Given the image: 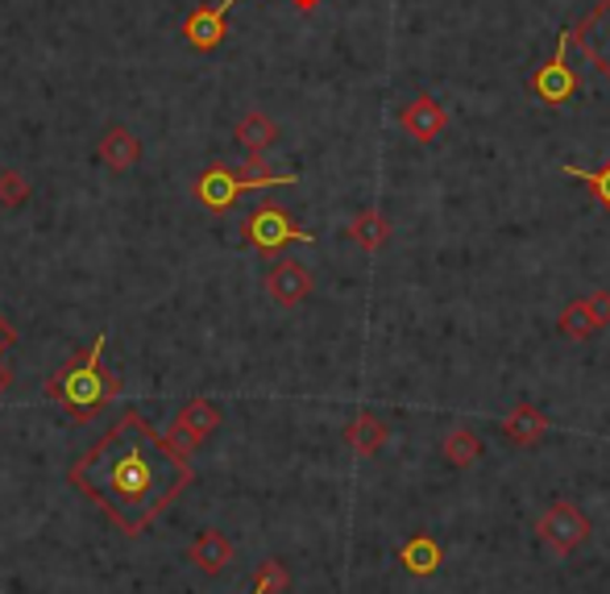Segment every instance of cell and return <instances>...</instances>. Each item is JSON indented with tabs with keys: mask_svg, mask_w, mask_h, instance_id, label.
I'll use <instances>...</instances> for the list:
<instances>
[{
	"mask_svg": "<svg viewBox=\"0 0 610 594\" xmlns=\"http://www.w3.org/2000/svg\"><path fill=\"white\" fill-rule=\"evenodd\" d=\"M191 478H196L191 457L167 433H158L141 412H126L67 469V483L88 503H96L121 536H141L154 528L179 503Z\"/></svg>",
	"mask_w": 610,
	"mask_h": 594,
	"instance_id": "1",
	"label": "cell"
},
{
	"mask_svg": "<svg viewBox=\"0 0 610 594\" xmlns=\"http://www.w3.org/2000/svg\"><path fill=\"white\" fill-rule=\"evenodd\" d=\"M104 349L109 333H100L83 354H71L47 383V399H54L76 424H92L121 395V375L104 366Z\"/></svg>",
	"mask_w": 610,
	"mask_h": 594,
	"instance_id": "2",
	"label": "cell"
},
{
	"mask_svg": "<svg viewBox=\"0 0 610 594\" xmlns=\"http://www.w3.org/2000/svg\"><path fill=\"white\" fill-rule=\"evenodd\" d=\"M299 184V175L282 171V175H250V171H237V167H224V162H212L208 171L196 179V200L200 208L208 212H229L237 200H241V191H253V188H291Z\"/></svg>",
	"mask_w": 610,
	"mask_h": 594,
	"instance_id": "3",
	"label": "cell"
},
{
	"mask_svg": "<svg viewBox=\"0 0 610 594\" xmlns=\"http://www.w3.org/2000/svg\"><path fill=\"white\" fill-rule=\"evenodd\" d=\"M246 241H250L258 254L274 258V254H282L287 246H312L316 234H308L282 204H262V208H253L250 220H246Z\"/></svg>",
	"mask_w": 610,
	"mask_h": 594,
	"instance_id": "4",
	"label": "cell"
},
{
	"mask_svg": "<svg viewBox=\"0 0 610 594\" xmlns=\"http://www.w3.org/2000/svg\"><path fill=\"white\" fill-rule=\"evenodd\" d=\"M569 47H573V26L561 30L552 59L540 63V71L532 76V96L540 100V105H548V109H561V105H569V100L578 96V88H581L578 71L569 67Z\"/></svg>",
	"mask_w": 610,
	"mask_h": 594,
	"instance_id": "5",
	"label": "cell"
},
{
	"mask_svg": "<svg viewBox=\"0 0 610 594\" xmlns=\"http://www.w3.org/2000/svg\"><path fill=\"white\" fill-rule=\"evenodd\" d=\"M536 532H540V541H544L557 557H569L573 548H581L586 541H590V532L594 528H590V516L581 512L578 503L557 499L544 516L536 519Z\"/></svg>",
	"mask_w": 610,
	"mask_h": 594,
	"instance_id": "6",
	"label": "cell"
},
{
	"mask_svg": "<svg viewBox=\"0 0 610 594\" xmlns=\"http://www.w3.org/2000/svg\"><path fill=\"white\" fill-rule=\"evenodd\" d=\"M220 424H224V412H220L212 399H191V404L183 407L179 416H174V424H171V433H167V437H171L174 445H179V449L191 457L203 445V440L217 433Z\"/></svg>",
	"mask_w": 610,
	"mask_h": 594,
	"instance_id": "7",
	"label": "cell"
},
{
	"mask_svg": "<svg viewBox=\"0 0 610 594\" xmlns=\"http://www.w3.org/2000/svg\"><path fill=\"white\" fill-rule=\"evenodd\" d=\"M237 0H212V4H196L188 17H183V42L191 50H217L224 38H229V9Z\"/></svg>",
	"mask_w": 610,
	"mask_h": 594,
	"instance_id": "8",
	"label": "cell"
},
{
	"mask_svg": "<svg viewBox=\"0 0 610 594\" xmlns=\"http://www.w3.org/2000/svg\"><path fill=\"white\" fill-rule=\"evenodd\" d=\"M573 42L586 50V59L598 76L610 83V0H598L594 9L573 26Z\"/></svg>",
	"mask_w": 610,
	"mask_h": 594,
	"instance_id": "9",
	"label": "cell"
},
{
	"mask_svg": "<svg viewBox=\"0 0 610 594\" xmlns=\"http://www.w3.org/2000/svg\"><path fill=\"white\" fill-rule=\"evenodd\" d=\"M312 270L303 263H296V258H279V263L267 270V296L274 299V304H282V308H296V304H303V299L312 296Z\"/></svg>",
	"mask_w": 610,
	"mask_h": 594,
	"instance_id": "10",
	"label": "cell"
},
{
	"mask_svg": "<svg viewBox=\"0 0 610 594\" xmlns=\"http://www.w3.org/2000/svg\"><path fill=\"white\" fill-rule=\"evenodd\" d=\"M403 129L428 146V141H437L449 129V112L440 109V100H432V96H416L403 109Z\"/></svg>",
	"mask_w": 610,
	"mask_h": 594,
	"instance_id": "11",
	"label": "cell"
},
{
	"mask_svg": "<svg viewBox=\"0 0 610 594\" xmlns=\"http://www.w3.org/2000/svg\"><path fill=\"white\" fill-rule=\"evenodd\" d=\"M96 158H100L109 171L126 175L129 167H138L141 141L133 138L126 126H109V129H104V138H100V146H96Z\"/></svg>",
	"mask_w": 610,
	"mask_h": 594,
	"instance_id": "12",
	"label": "cell"
},
{
	"mask_svg": "<svg viewBox=\"0 0 610 594\" xmlns=\"http://www.w3.org/2000/svg\"><path fill=\"white\" fill-rule=\"evenodd\" d=\"M188 562L196 570H203V574H220L224 565L233 562V545H229V536L220 528H203L188 545Z\"/></svg>",
	"mask_w": 610,
	"mask_h": 594,
	"instance_id": "13",
	"label": "cell"
},
{
	"mask_svg": "<svg viewBox=\"0 0 610 594\" xmlns=\"http://www.w3.org/2000/svg\"><path fill=\"white\" fill-rule=\"evenodd\" d=\"M548 433V416L536 404H516V412L502 420V437L519 445V449H532L540 445V437Z\"/></svg>",
	"mask_w": 610,
	"mask_h": 594,
	"instance_id": "14",
	"label": "cell"
},
{
	"mask_svg": "<svg viewBox=\"0 0 610 594\" xmlns=\"http://www.w3.org/2000/svg\"><path fill=\"white\" fill-rule=\"evenodd\" d=\"M399 565H403L407 574H416V578H432L440 565H444V548H440L437 536H411L403 548H399Z\"/></svg>",
	"mask_w": 610,
	"mask_h": 594,
	"instance_id": "15",
	"label": "cell"
},
{
	"mask_svg": "<svg viewBox=\"0 0 610 594\" xmlns=\"http://www.w3.org/2000/svg\"><path fill=\"white\" fill-rule=\"evenodd\" d=\"M387 437H391V428H387V420L374 416V412H361V416H353V420L344 424V440H349L361 457H374L378 449L387 445Z\"/></svg>",
	"mask_w": 610,
	"mask_h": 594,
	"instance_id": "16",
	"label": "cell"
},
{
	"mask_svg": "<svg viewBox=\"0 0 610 594\" xmlns=\"http://www.w3.org/2000/svg\"><path fill=\"white\" fill-rule=\"evenodd\" d=\"M349 237L358 241L361 250H382L387 241H391V220L382 217V208H366V212H358L353 217V225H349Z\"/></svg>",
	"mask_w": 610,
	"mask_h": 594,
	"instance_id": "17",
	"label": "cell"
},
{
	"mask_svg": "<svg viewBox=\"0 0 610 594\" xmlns=\"http://www.w3.org/2000/svg\"><path fill=\"white\" fill-rule=\"evenodd\" d=\"M274 138H279V126L270 121L267 112H246V117L237 121V146L250 150V155H262Z\"/></svg>",
	"mask_w": 610,
	"mask_h": 594,
	"instance_id": "18",
	"label": "cell"
},
{
	"mask_svg": "<svg viewBox=\"0 0 610 594\" xmlns=\"http://www.w3.org/2000/svg\"><path fill=\"white\" fill-rule=\"evenodd\" d=\"M440 454H444V462L457 469H470L478 457H482V437L478 433H470V428H453L449 437H444V445H440Z\"/></svg>",
	"mask_w": 610,
	"mask_h": 594,
	"instance_id": "19",
	"label": "cell"
},
{
	"mask_svg": "<svg viewBox=\"0 0 610 594\" xmlns=\"http://www.w3.org/2000/svg\"><path fill=\"white\" fill-rule=\"evenodd\" d=\"M557 333L569 337V341H590V337H594L598 325H594V316H590V308H586V299L564 304L561 316H557Z\"/></svg>",
	"mask_w": 610,
	"mask_h": 594,
	"instance_id": "20",
	"label": "cell"
},
{
	"mask_svg": "<svg viewBox=\"0 0 610 594\" xmlns=\"http://www.w3.org/2000/svg\"><path fill=\"white\" fill-rule=\"evenodd\" d=\"M291 586V574H287V565L279 557H267V562L258 565V578H253V591L250 594H282Z\"/></svg>",
	"mask_w": 610,
	"mask_h": 594,
	"instance_id": "21",
	"label": "cell"
},
{
	"mask_svg": "<svg viewBox=\"0 0 610 594\" xmlns=\"http://www.w3.org/2000/svg\"><path fill=\"white\" fill-rule=\"evenodd\" d=\"M561 171L569 175V179H581L586 188L594 191V200L610 212V158L598 167V171H581V167H561Z\"/></svg>",
	"mask_w": 610,
	"mask_h": 594,
	"instance_id": "22",
	"label": "cell"
},
{
	"mask_svg": "<svg viewBox=\"0 0 610 594\" xmlns=\"http://www.w3.org/2000/svg\"><path fill=\"white\" fill-rule=\"evenodd\" d=\"M30 200V179L21 171H0V208H21V204Z\"/></svg>",
	"mask_w": 610,
	"mask_h": 594,
	"instance_id": "23",
	"label": "cell"
},
{
	"mask_svg": "<svg viewBox=\"0 0 610 594\" xmlns=\"http://www.w3.org/2000/svg\"><path fill=\"white\" fill-rule=\"evenodd\" d=\"M586 308L594 316L598 329H607L610 325V291H594V296H586Z\"/></svg>",
	"mask_w": 610,
	"mask_h": 594,
	"instance_id": "24",
	"label": "cell"
},
{
	"mask_svg": "<svg viewBox=\"0 0 610 594\" xmlns=\"http://www.w3.org/2000/svg\"><path fill=\"white\" fill-rule=\"evenodd\" d=\"M13 345H17V329L9 325V320H4V316H0V354H9Z\"/></svg>",
	"mask_w": 610,
	"mask_h": 594,
	"instance_id": "25",
	"label": "cell"
},
{
	"mask_svg": "<svg viewBox=\"0 0 610 594\" xmlns=\"http://www.w3.org/2000/svg\"><path fill=\"white\" fill-rule=\"evenodd\" d=\"M9 387H13V366H9V358L0 354V399L9 395Z\"/></svg>",
	"mask_w": 610,
	"mask_h": 594,
	"instance_id": "26",
	"label": "cell"
},
{
	"mask_svg": "<svg viewBox=\"0 0 610 594\" xmlns=\"http://www.w3.org/2000/svg\"><path fill=\"white\" fill-rule=\"evenodd\" d=\"M299 9H303V13H308V9H316V4H320V0H296Z\"/></svg>",
	"mask_w": 610,
	"mask_h": 594,
	"instance_id": "27",
	"label": "cell"
}]
</instances>
